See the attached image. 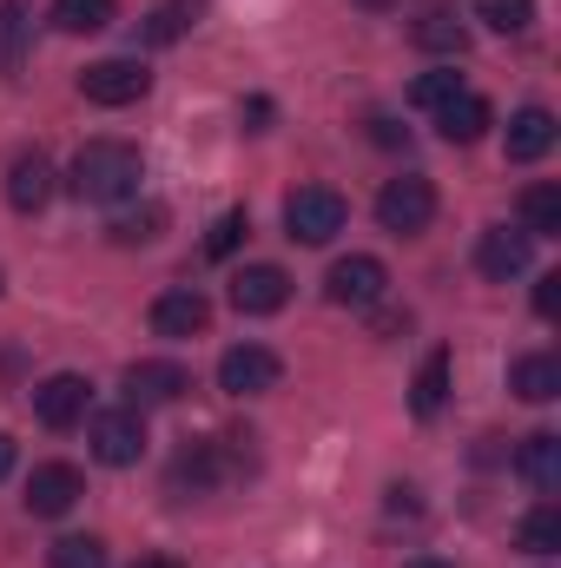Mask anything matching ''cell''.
<instances>
[{"mask_svg": "<svg viewBox=\"0 0 561 568\" xmlns=\"http://www.w3.org/2000/svg\"><path fill=\"white\" fill-rule=\"evenodd\" d=\"M145 179V159L140 145L126 140H93L80 145V159H73V192L86 199V205H120V199H133Z\"/></svg>", "mask_w": 561, "mask_h": 568, "instance_id": "cell-1", "label": "cell"}, {"mask_svg": "<svg viewBox=\"0 0 561 568\" xmlns=\"http://www.w3.org/2000/svg\"><path fill=\"white\" fill-rule=\"evenodd\" d=\"M516 463H522V476H529V483H536L542 496H555V489H561V436H555V429H542V436H529Z\"/></svg>", "mask_w": 561, "mask_h": 568, "instance_id": "cell-18", "label": "cell"}, {"mask_svg": "<svg viewBox=\"0 0 561 568\" xmlns=\"http://www.w3.org/2000/svg\"><path fill=\"white\" fill-rule=\"evenodd\" d=\"M549 145H555V113H549V106H522V113L509 120V159H516V165H536Z\"/></svg>", "mask_w": 561, "mask_h": 568, "instance_id": "cell-17", "label": "cell"}, {"mask_svg": "<svg viewBox=\"0 0 561 568\" xmlns=\"http://www.w3.org/2000/svg\"><path fill=\"white\" fill-rule=\"evenodd\" d=\"M165 225V205H140V212H120L113 219V245H152Z\"/></svg>", "mask_w": 561, "mask_h": 568, "instance_id": "cell-27", "label": "cell"}, {"mask_svg": "<svg viewBox=\"0 0 561 568\" xmlns=\"http://www.w3.org/2000/svg\"><path fill=\"white\" fill-rule=\"evenodd\" d=\"M429 219H436V185H429L422 172H404V179H390V185L377 192V225H384V232L410 239Z\"/></svg>", "mask_w": 561, "mask_h": 568, "instance_id": "cell-3", "label": "cell"}, {"mask_svg": "<svg viewBox=\"0 0 561 568\" xmlns=\"http://www.w3.org/2000/svg\"><path fill=\"white\" fill-rule=\"evenodd\" d=\"M7 476H13V436L0 429V483H7Z\"/></svg>", "mask_w": 561, "mask_h": 568, "instance_id": "cell-35", "label": "cell"}, {"mask_svg": "<svg viewBox=\"0 0 561 568\" xmlns=\"http://www.w3.org/2000/svg\"><path fill=\"white\" fill-rule=\"evenodd\" d=\"M509 390H516L522 404H555L561 397V364L549 357V351L516 357V364H509Z\"/></svg>", "mask_w": 561, "mask_h": 568, "instance_id": "cell-15", "label": "cell"}, {"mask_svg": "<svg viewBox=\"0 0 561 568\" xmlns=\"http://www.w3.org/2000/svg\"><path fill=\"white\" fill-rule=\"evenodd\" d=\"M133 568H185V562H178V556H140Z\"/></svg>", "mask_w": 561, "mask_h": 568, "instance_id": "cell-36", "label": "cell"}, {"mask_svg": "<svg viewBox=\"0 0 561 568\" xmlns=\"http://www.w3.org/2000/svg\"><path fill=\"white\" fill-rule=\"evenodd\" d=\"M86 443H93V456L106 463V469H133L145 456V417L126 404V410H100L93 429H86Z\"/></svg>", "mask_w": 561, "mask_h": 568, "instance_id": "cell-5", "label": "cell"}, {"mask_svg": "<svg viewBox=\"0 0 561 568\" xmlns=\"http://www.w3.org/2000/svg\"><path fill=\"white\" fill-rule=\"evenodd\" d=\"M80 496H86V476L73 463H40L27 476V516H67Z\"/></svg>", "mask_w": 561, "mask_h": 568, "instance_id": "cell-10", "label": "cell"}, {"mask_svg": "<svg viewBox=\"0 0 561 568\" xmlns=\"http://www.w3.org/2000/svg\"><path fill=\"white\" fill-rule=\"evenodd\" d=\"M245 120H252V133H258V126L272 120V100H245Z\"/></svg>", "mask_w": 561, "mask_h": 568, "instance_id": "cell-34", "label": "cell"}, {"mask_svg": "<svg viewBox=\"0 0 561 568\" xmlns=\"http://www.w3.org/2000/svg\"><path fill=\"white\" fill-rule=\"evenodd\" d=\"M370 140H377V145H404L410 133H404V126H397L390 113H377V120H370Z\"/></svg>", "mask_w": 561, "mask_h": 568, "instance_id": "cell-32", "label": "cell"}, {"mask_svg": "<svg viewBox=\"0 0 561 568\" xmlns=\"http://www.w3.org/2000/svg\"><path fill=\"white\" fill-rule=\"evenodd\" d=\"M27 0H0V67H20V47H27Z\"/></svg>", "mask_w": 561, "mask_h": 568, "instance_id": "cell-28", "label": "cell"}, {"mask_svg": "<svg viewBox=\"0 0 561 568\" xmlns=\"http://www.w3.org/2000/svg\"><path fill=\"white\" fill-rule=\"evenodd\" d=\"M145 93H152V73L140 60H93L80 73V100H93V106H133Z\"/></svg>", "mask_w": 561, "mask_h": 568, "instance_id": "cell-7", "label": "cell"}, {"mask_svg": "<svg viewBox=\"0 0 561 568\" xmlns=\"http://www.w3.org/2000/svg\"><path fill=\"white\" fill-rule=\"evenodd\" d=\"M192 20H198V0H165V7H152L140 20V40L145 47H172V40L192 33Z\"/></svg>", "mask_w": 561, "mask_h": 568, "instance_id": "cell-19", "label": "cell"}, {"mask_svg": "<svg viewBox=\"0 0 561 568\" xmlns=\"http://www.w3.org/2000/svg\"><path fill=\"white\" fill-rule=\"evenodd\" d=\"M330 304H344V311H370L384 291H390V272H384V258H370V252H350V258H337L330 265Z\"/></svg>", "mask_w": 561, "mask_h": 568, "instance_id": "cell-6", "label": "cell"}, {"mask_svg": "<svg viewBox=\"0 0 561 568\" xmlns=\"http://www.w3.org/2000/svg\"><path fill=\"white\" fill-rule=\"evenodd\" d=\"M516 549H529V556H555L561 549V509L555 503H542V509H529V516L516 523Z\"/></svg>", "mask_w": 561, "mask_h": 568, "instance_id": "cell-22", "label": "cell"}, {"mask_svg": "<svg viewBox=\"0 0 561 568\" xmlns=\"http://www.w3.org/2000/svg\"><path fill=\"white\" fill-rule=\"evenodd\" d=\"M476 13L496 33H529L536 27V0H476Z\"/></svg>", "mask_w": 561, "mask_h": 568, "instance_id": "cell-26", "label": "cell"}, {"mask_svg": "<svg viewBox=\"0 0 561 568\" xmlns=\"http://www.w3.org/2000/svg\"><path fill=\"white\" fill-rule=\"evenodd\" d=\"M410 33H417V47H429V53H462V47H469L462 20H456L449 7H429V13H422V20L410 27Z\"/></svg>", "mask_w": 561, "mask_h": 568, "instance_id": "cell-24", "label": "cell"}, {"mask_svg": "<svg viewBox=\"0 0 561 568\" xmlns=\"http://www.w3.org/2000/svg\"><path fill=\"white\" fill-rule=\"evenodd\" d=\"M86 404H93V384H86L80 371H60V377H47V384L33 390V417L47 429H73L86 417Z\"/></svg>", "mask_w": 561, "mask_h": 568, "instance_id": "cell-9", "label": "cell"}, {"mask_svg": "<svg viewBox=\"0 0 561 568\" xmlns=\"http://www.w3.org/2000/svg\"><path fill=\"white\" fill-rule=\"evenodd\" d=\"M245 232H252V219H245V212H225V219L205 232V258H232V252L245 245Z\"/></svg>", "mask_w": 561, "mask_h": 568, "instance_id": "cell-30", "label": "cell"}, {"mask_svg": "<svg viewBox=\"0 0 561 568\" xmlns=\"http://www.w3.org/2000/svg\"><path fill=\"white\" fill-rule=\"evenodd\" d=\"M456 93H462V80H456V73H422L417 87H410V106H417V113H442Z\"/></svg>", "mask_w": 561, "mask_h": 568, "instance_id": "cell-29", "label": "cell"}, {"mask_svg": "<svg viewBox=\"0 0 561 568\" xmlns=\"http://www.w3.org/2000/svg\"><path fill=\"white\" fill-rule=\"evenodd\" d=\"M442 397H449V351H429L422 371H417V384H410V410H417V417H436Z\"/></svg>", "mask_w": 561, "mask_h": 568, "instance_id": "cell-21", "label": "cell"}, {"mask_svg": "<svg viewBox=\"0 0 561 568\" xmlns=\"http://www.w3.org/2000/svg\"><path fill=\"white\" fill-rule=\"evenodd\" d=\"M536 311H542V317H555L561 311V272H549V278L536 284Z\"/></svg>", "mask_w": 561, "mask_h": 568, "instance_id": "cell-31", "label": "cell"}, {"mask_svg": "<svg viewBox=\"0 0 561 568\" xmlns=\"http://www.w3.org/2000/svg\"><path fill=\"white\" fill-rule=\"evenodd\" d=\"M529 252H536V239H529L522 225H516V232H509V225H489V232L476 239V272L496 278V284H509V278L529 272Z\"/></svg>", "mask_w": 561, "mask_h": 568, "instance_id": "cell-8", "label": "cell"}, {"mask_svg": "<svg viewBox=\"0 0 561 568\" xmlns=\"http://www.w3.org/2000/svg\"><path fill=\"white\" fill-rule=\"evenodd\" d=\"M522 232L529 239H555L561 232V185H529L522 192Z\"/></svg>", "mask_w": 561, "mask_h": 568, "instance_id": "cell-23", "label": "cell"}, {"mask_svg": "<svg viewBox=\"0 0 561 568\" xmlns=\"http://www.w3.org/2000/svg\"><path fill=\"white\" fill-rule=\"evenodd\" d=\"M120 20V0H53V27L60 33H100Z\"/></svg>", "mask_w": 561, "mask_h": 568, "instance_id": "cell-20", "label": "cell"}, {"mask_svg": "<svg viewBox=\"0 0 561 568\" xmlns=\"http://www.w3.org/2000/svg\"><path fill=\"white\" fill-rule=\"evenodd\" d=\"M205 324H212L205 291L178 284V291H159V297H152V331H159V337H205Z\"/></svg>", "mask_w": 561, "mask_h": 568, "instance_id": "cell-11", "label": "cell"}, {"mask_svg": "<svg viewBox=\"0 0 561 568\" xmlns=\"http://www.w3.org/2000/svg\"><path fill=\"white\" fill-rule=\"evenodd\" d=\"M436 133H442L449 145H476L482 133H489V100L462 87V93H456V100H449V106L436 113Z\"/></svg>", "mask_w": 561, "mask_h": 568, "instance_id": "cell-16", "label": "cell"}, {"mask_svg": "<svg viewBox=\"0 0 561 568\" xmlns=\"http://www.w3.org/2000/svg\"><path fill=\"white\" fill-rule=\"evenodd\" d=\"M404 568H456V562H442V556H417V562H404Z\"/></svg>", "mask_w": 561, "mask_h": 568, "instance_id": "cell-37", "label": "cell"}, {"mask_svg": "<svg viewBox=\"0 0 561 568\" xmlns=\"http://www.w3.org/2000/svg\"><path fill=\"white\" fill-rule=\"evenodd\" d=\"M278 377L284 357L265 351V344H232L218 357V390H232V397H265V390H278Z\"/></svg>", "mask_w": 561, "mask_h": 568, "instance_id": "cell-4", "label": "cell"}, {"mask_svg": "<svg viewBox=\"0 0 561 568\" xmlns=\"http://www.w3.org/2000/svg\"><path fill=\"white\" fill-rule=\"evenodd\" d=\"M53 199V165H47V152H20L13 165H7V205L13 212H40Z\"/></svg>", "mask_w": 561, "mask_h": 568, "instance_id": "cell-14", "label": "cell"}, {"mask_svg": "<svg viewBox=\"0 0 561 568\" xmlns=\"http://www.w3.org/2000/svg\"><path fill=\"white\" fill-rule=\"evenodd\" d=\"M185 390H192L185 364H165V357H140V364L126 371V397H133V410H145V404H178Z\"/></svg>", "mask_w": 561, "mask_h": 568, "instance_id": "cell-12", "label": "cell"}, {"mask_svg": "<svg viewBox=\"0 0 561 568\" xmlns=\"http://www.w3.org/2000/svg\"><path fill=\"white\" fill-rule=\"evenodd\" d=\"M284 297H290V278H284L278 265H245L232 278V304L245 317H272V311H284Z\"/></svg>", "mask_w": 561, "mask_h": 568, "instance_id": "cell-13", "label": "cell"}, {"mask_svg": "<svg viewBox=\"0 0 561 568\" xmlns=\"http://www.w3.org/2000/svg\"><path fill=\"white\" fill-rule=\"evenodd\" d=\"M344 219H350V205H344L330 185H297V192L284 199V232H290L297 245H330V239L344 232Z\"/></svg>", "mask_w": 561, "mask_h": 568, "instance_id": "cell-2", "label": "cell"}, {"mask_svg": "<svg viewBox=\"0 0 561 568\" xmlns=\"http://www.w3.org/2000/svg\"><path fill=\"white\" fill-rule=\"evenodd\" d=\"M357 7H364V13H390L397 0H357Z\"/></svg>", "mask_w": 561, "mask_h": 568, "instance_id": "cell-38", "label": "cell"}, {"mask_svg": "<svg viewBox=\"0 0 561 568\" xmlns=\"http://www.w3.org/2000/svg\"><path fill=\"white\" fill-rule=\"evenodd\" d=\"M390 516H417V489H410V483L390 489Z\"/></svg>", "mask_w": 561, "mask_h": 568, "instance_id": "cell-33", "label": "cell"}, {"mask_svg": "<svg viewBox=\"0 0 561 568\" xmlns=\"http://www.w3.org/2000/svg\"><path fill=\"white\" fill-rule=\"evenodd\" d=\"M47 568H106V542L100 536H60L47 549Z\"/></svg>", "mask_w": 561, "mask_h": 568, "instance_id": "cell-25", "label": "cell"}]
</instances>
